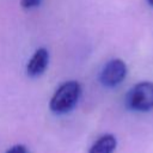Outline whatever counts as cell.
<instances>
[{"label":"cell","instance_id":"cell-1","mask_svg":"<svg viewBox=\"0 0 153 153\" xmlns=\"http://www.w3.org/2000/svg\"><path fill=\"white\" fill-rule=\"evenodd\" d=\"M81 94V86L75 80L61 84L50 99V110L54 114L63 115L69 112L78 103Z\"/></svg>","mask_w":153,"mask_h":153},{"label":"cell","instance_id":"cell-2","mask_svg":"<svg viewBox=\"0 0 153 153\" xmlns=\"http://www.w3.org/2000/svg\"><path fill=\"white\" fill-rule=\"evenodd\" d=\"M127 106L135 111H149L153 109V82L142 81L134 85L126 97Z\"/></svg>","mask_w":153,"mask_h":153},{"label":"cell","instance_id":"cell-3","mask_svg":"<svg viewBox=\"0 0 153 153\" xmlns=\"http://www.w3.org/2000/svg\"><path fill=\"white\" fill-rule=\"evenodd\" d=\"M127 75V66L120 59H112L103 67L99 80L106 87H116L120 85Z\"/></svg>","mask_w":153,"mask_h":153},{"label":"cell","instance_id":"cell-4","mask_svg":"<svg viewBox=\"0 0 153 153\" xmlns=\"http://www.w3.org/2000/svg\"><path fill=\"white\" fill-rule=\"evenodd\" d=\"M48 63H49V51L45 48H38L26 65L27 75L32 78L41 75L48 67Z\"/></svg>","mask_w":153,"mask_h":153},{"label":"cell","instance_id":"cell-5","mask_svg":"<svg viewBox=\"0 0 153 153\" xmlns=\"http://www.w3.org/2000/svg\"><path fill=\"white\" fill-rule=\"evenodd\" d=\"M116 146V137L112 134H104L92 143L88 153H114Z\"/></svg>","mask_w":153,"mask_h":153},{"label":"cell","instance_id":"cell-6","mask_svg":"<svg viewBox=\"0 0 153 153\" xmlns=\"http://www.w3.org/2000/svg\"><path fill=\"white\" fill-rule=\"evenodd\" d=\"M41 1H42V0H22L20 4H22V7H23V8L30 10V8L37 7V6L41 4Z\"/></svg>","mask_w":153,"mask_h":153},{"label":"cell","instance_id":"cell-7","mask_svg":"<svg viewBox=\"0 0 153 153\" xmlns=\"http://www.w3.org/2000/svg\"><path fill=\"white\" fill-rule=\"evenodd\" d=\"M5 153H29V151H27L26 146L19 143V145H14V146H12V147L8 148Z\"/></svg>","mask_w":153,"mask_h":153},{"label":"cell","instance_id":"cell-8","mask_svg":"<svg viewBox=\"0 0 153 153\" xmlns=\"http://www.w3.org/2000/svg\"><path fill=\"white\" fill-rule=\"evenodd\" d=\"M148 1V4L151 5V6H153V0H147Z\"/></svg>","mask_w":153,"mask_h":153}]
</instances>
